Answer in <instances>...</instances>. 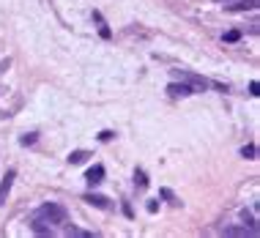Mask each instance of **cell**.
I'll use <instances>...</instances> for the list:
<instances>
[{
	"label": "cell",
	"mask_w": 260,
	"mask_h": 238,
	"mask_svg": "<svg viewBox=\"0 0 260 238\" xmlns=\"http://www.w3.org/2000/svg\"><path fill=\"white\" fill-rule=\"evenodd\" d=\"M66 219H69V214L63 206H58V202H44V206L30 216V227L36 235H52L58 225H66Z\"/></svg>",
	"instance_id": "cell-1"
},
{
	"label": "cell",
	"mask_w": 260,
	"mask_h": 238,
	"mask_svg": "<svg viewBox=\"0 0 260 238\" xmlns=\"http://www.w3.org/2000/svg\"><path fill=\"white\" fill-rule=\"evenodd\" d=\"M135 186H137V189H145V186H148V176H145L143 170H135Z\"/></svg>",
	"instance_id": "cell-10"
},
{
	"label": "cell",
	"mask_w": 260,
	"mask_h": 238,
	"mask_svg": "<svg viewBox=\"0 0 260 238\" xmlns=\"http://www.w3.org/2000/svg\"><path fill=\"white\" fill-rule=\"evenodd\" d=\"M102 178H104V167H102V164L90 167V170L85 173V181H88L90 186H99V184H102Z\"/></svg>",
	"instance_id": "cell-5"
},
{
	"label": "cell",
	"mask_w": 260,
	"mask_h": 238,
	"mask_svg": "<svg viewBox=\"0 0 260 238\" xmlns=\"http://www.w3.org/2000/svg\"><path fill=\"white\" fill-rule=\"evenodd\" d=\"M241 39V33L238 30H230V33H224V41H238Z\"/></svg>",
	"instance_id": "cell-13"
},
{
	"label": "cell",
	"mask_w": 260,
	"mask_h": 238,
	"mask_svg": "<svg viewBox=\"0 0 260 238\" xmlns=\"http://www.w3.org/2000/svg\"><path fill=\"white\" fill-rule=\"evenodd\" d=\"M156 208H159V200H151V202H148V211L153 214V211H156Z\"/></svg>",
	"instance_id": "cell-16"
},
{
	"label": "cell",
	"mask_w": 260,
	"mask_h": 238,
	"mask_svg": "<svg viewBox=\"0 0 260 238\" xmlns=\"http://www.w3.org/2000/svg\"><path fill=\"white\" fill-rule=\"evenodd\" d=\"M224 235H249V238H255L257 235V230L255 227H224Z\"/></svg>",
	"instance_id": "cell-8"
},
{
	"label": "cell",
	"mask_w": 260,
	"mask_h": 238,
	"mask_svg": "<svg viewBox=\"0 0 260 238\" xmlns=\"http://www.w3.org/2000/svg\"><path fill=\"white\" fill-rule=\"evenodd\" d=\"M85 202H90V206H96V208H112V202L107 197H102V194H85Z\"/></svg>",
	"instance_id": "cell-7"
},
{
	"label": "cell",
	"mask_w": 260,
	"mask_h": 238,
	"mask_svg": "<svg viewBox=\"0 0 260 238\" xmlns=\"http://www.w3.org/2000/svg\"><path fill=\"white\" fill-rule=\"evenodd\" d=\"M88 156H90L88 151H72V153H69V164H82Z\"/></svg>",
	"instance_id": "cell-9"
},
{
	"label": "cell",
	"mask_w": 260,
	"mask_h": 238,
	"mask_svg": "<svg viewBox=\"0 0 260 238\" xmlns=\"http://www.w3.org/2000/svg\"><path fill=\"white\" fill-rule=\"evenodd\" d=\"M230 3V0H228ZM228 11H255L257 9V0H238V3H230V6H224Z\"/></svg>",
	"instance_id": "cell-6"
},
{
	"label": "cell",
	"mask_w": 260,
	"mask_h": 238,
	"mask_svg": "<svg viewBox=\"0 0 260 238\" xmlns=\"http://www.w3.org/2000/svg\"><path fill=\"white\" fill-rule=\"evenodd\" d=\"M167 93L170 96H175V99H178V96H192L194 90L186 85V82H170V85H167Z\"/></svg>",
	"instance_id": "cell-3"
},
{
	"label": "cell",
	"mask_w": 260,
	"mask_h": 238,
	"mask_svg": "<svg viewBox=\"0 0 260 238\" xmlns=\"http://www.w3.org/2000/svg\"><path fill=\"white\" fill-rule=\"evenodd\" d=\"M33 143H36V134H25L22 137V145H33Z\"/></svg>",
	"instance_id": "cell-14"
},
{
	"label": "cell",
	"mask_w": 260,
	"mask_h": 238,
	"mask_svg": "<svg viewBox=\"0 0 260 238\" xmlns=\"http://www.w3.org/2000/svg\"><path fill=\"white\" fill-rule=\"evenodd\" d=\"M14 178H17V173L9 170L6 173V178H3V184H0V206L6 202V197H9V192H11V184H14Z\"/></svg>",
	"instance_id": "cell-4"
},
{
	"label": "cell",
	"mask_w": 260,
	"mask_h": 238,
	"mask_svg": "<svg viewBox=\"0 0 260 238\" xmlns=\"http://www.w3.org/2000/svg\"><path fill=\"white\" fill-rule=\"evenodd\" d=\"M241 156H244V159H255V156H257V148H255V145H244V148H241Z\"/></svg>",
	"instance_id": "cell-11"
},
{
	"label": "cell",
	"mask_w": 260,
	"mask_h": 238,
	"mask_svg": "<svg viewBox=\"0 0 260 238\" xmlns=\"http://www.w3.org/2000/svg\"><path fill=\"white\" fill-rule=\"evenodd\" d=\"M249 93H252V96L260 93V85H257V82H252V85H249Z\"/></svg>",
	"instance_id": "cell-15"
},
{
	"label": "cell",
	"mask_w": 260,
	"mask_h": 238,
	"mask_svg": "<svg viewBox=\"0 0 260 238\" xmlns=\"http://www.w3.org/2000/svg\"><path fill=\"white\" fill-rule=\"evenodd\" d=\"M178 80L186 82V85L192 88L194 93H198V90H203V88H208V82L203 80V77H194V74H189V72H178Z\"/></svg>",
	"instance_id": "cell-2"
},
{
	"label": "cell",
	"mask_w": 260,
	"mask_h": 238,
	"mask_svg": "<svg viewBox=\"0 0 260 238\" xmlns=\"http://www.w3.org/2000/svg\"><path fill=\"white\" fill-rule=\"evenodd\" d=\"M66 235H77V238H90V233H82V230H77V227H69V230H66Z\"/></svg>",
	"instance_id": "cell-12"
}]
</instances>
